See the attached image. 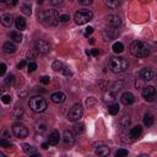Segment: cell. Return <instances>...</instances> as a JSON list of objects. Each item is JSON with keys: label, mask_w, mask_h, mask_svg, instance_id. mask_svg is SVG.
Wrapping results in <instances>:
<instances>
[{"label": "cell", "mask_w": 157, "mask_h": 157, "mask_svg": "<svg viewBox=\"0 0 157 157\" xmlns=\"http://www.w3.org/2000/svg\"><path fill=\"white\" fill-rule=\"evenodd\" d=\"M39 21L47 27H54L59 23V15L56 10H44L38 13Z\"/></svg>", "instance_id": "1"}, {"label": "cell", "mask_w": 157, "mask_h": 157, "mask_svg": "<svg viewBox=\"0 0 157 157\" xmlns=\"http://www.w3.org/2000/svg\"><path fill=\"white\" fill-rule=\"evenodd\" d=\"M130 53L136 58H146L150 55V48L142 40H134L130 44Z\"/></svg>", "instance_id": "2"}, {"label": "cell", "mask_w": 157, "mask_h": 157, "mask_svg": "<svg viewBox=\"0 0 157 157\" xmlns=\"http://www.w3.org/2000/svg\"><path fill=\"white\" fill-rule=\"evenodd\" d=\"M129 66V63L125 58H121V56H113L110 58L109 60V69L115 72V74H119V72H124Z\"/></svg>", "instance_id": "3"}, {"label": "cell", "mask_w": 157, "mask_h": 157, "mask_svg": "<svg viewBox=\"0 0 157 157\" xmlns=\"http://www.w3.org/2000/svg\"><path fill=\"white\" fill-rule=\"evenodd\" d=\"M28 105L33 112L42 113V112H44L47 109V101L44 98H42L40 96H34V97H32L29 99Z\"/></svg>", "instance_id": "4"}, {"label": "cell", "mask_w": 157, "mask_h": 157, "mask_svg": "<svg viewBox=\"0 0 157 157\" xmlns=\"http://www.w3.org/2000/svg\"><path fill=\"white\" fill-rule=\"evenodd\" d=\"M93 17V13L91 10H86V9H82V10H78L75 16H74V20L77 25H85L87 23L88 21H91Z\"/></svg>", "instance_id": "5"}, {"label": "cell", "mask_w": 157, "mask_h": 157, "mask_svg": "<svg viewBox=\"0 0 157 157\" xmlns=\"http://www.w3.org/2000/svg\"><path fill=\"white\" fill-rule=\"evenodd\" d=\"M82 113H83L82 105H81L80 103H75V104L71 107V109L69 110V113H67V119H69L70 121H72V123L78 121L80 118L82 117Z\"/></svg>", "instance_id": "6"}, {"label": "cell", "mask_w": 157, "mask_h": 157, "mask_svg": "<svg viewBox=\"0 0 157 157\" xmlns=\"http://www.w3.org/2000/svg\"><path fill=\"white\" fill-rule=\"evenodd\" d=\"M12 132H13V135H15L16 137H18V139H25V137H27V135H28V129H27L23 124L16 123V124H13V126H12Z\"/></svg>", "instance_id": "7"}, {"label": "cell", "mask_w": 157, "mask_h": 157, "mask_svg": "<svg viewBox=\"0 0 157 157\" xmlns=\"http://www.w3.org/2000/svg\"><path fill=\"white\" fill-rule=\"evenodd\" d=\"M52 67H53V70L54 71H58V72H61V74H64L65 76H70L71 75V71H70V69L63 63V61H59V60H55L54 63H53V65H52Z\"/></svg>", "instance_id": "8"}, {"label": "cell", "mask_w": 157, "mask_h": 157, "mask_svg": "<svg viewBox=\"0 0 157 157\" xmlns=\"http://www.w3.org/2000/svg\"><path fill=\"white\" fill-rule=\"evenodd\" d=\"M34 49L40 53V54H47L49 50H50V45L47 40L44 39H38L36 43H34Z\"/></svg>", "instance_id": "9"}, {"label": "cell", "mask_w": 157, "mask_h": 157, "mask_svg": "<svg viewBox=\"0 0 157 157\" xmlns=\"http://www.w3.org/2000/svg\"><path fill=\"white\" fill-rule=\"evenodd\" d=\"M139 78L142 80L144 82H147V81H152L155 78V74L151 69H142L141 71H139L137 74Z\"/></svg>", "instance_id": "10"}, {"label": "cell", "mask_w": 157, "mask_h": 157, "mask_svg": "<svg viewBox=\"0 0 157 157\" xmlns=\"http://www.w3.org/2000/svg\"><path fill=\"white\" fill-rule=\"evenodd\" d=\"M155 94H156V90H155L153 86H145V87H142V97L146 101L151 102L153 99Z\"/></svg>", "instance_id": "11"}, {"label": "cell", "mask_w": 157, "mask_h": 157, "mask_svg": "<svg viewBox=\"0 0 157 157\" xmlns=\"http://www.w3.org/2000/svg\"><path fill=\"white\" fill-rule=\"evenodd\" d=\"M120 101H121L123 104L130 105V104H132V103L135 102V97H134V94H132L131 92H124V93L120 96Z\"/></svg>", "instance_id": "12"}, {"label": "cell", "mask_w": 157, "mask_h": 157, "mask_svg": "<svg viewBox=\"0 0 157 157\" xmlns=\"http://www.w3.org/2000/svg\"><path fill=\"white\" fill-rule=\"evenodd\" d=\"M63 141H64L65 145L72 146L75 144V135L70 130H65L64 134H63Z\"/></svg>", "instance_id": "13"}, {"label": "cell", "mask_w": 157, "mask_h": 157, "mask_svg": "<svg viewBox=\"0 0 157 157\" xmlns=\"http://www.w3.org/2000/svg\"><path fill=\"white\" fill-rule=\"evenodd\" d=\"M94 152H96V155H98V156H108V155L110 153V148H109L107 145L98 144V145H96Z\"/></svg>", "instance_id": "14"}, {"label": "cell", "mask_w": 157, "mask_h": 157, "mask_svg": "<svg viewBox=\"0 0 157 157\" xmlns=\"http://www.w3.org/2000/svg\"><path fill=\"white\" fill-rule=\"evenodd\" d=\"M50 99H52L54 103H63V102H65V99H66V94H65L64 92H61V91H56V92L52 93Z\"/></svg>", "instance_id": "15"}, {"label": "cell", "mask_w": 157, "mask_h": 157, "mask_svg": "<svg viewBox=\"0 0 157 157\" xmlns=\"http://www.w3.org/2000/svg\"><path fill=\"white\" fill-rule=\"evenodd\" d=\"M107 25L108 26H110V27H118L120 23H121V20H120V17L118 16V15H109L108 17H107Z\"/></svg>", "instance_id": "16"}, {"label": "cell", "mask_w": 157, "mask_h": 157, "mask_svg": "<svg viewBox=\"0 0 157 157\" xmlns=\"http://www.w3.org/2000/svg\"><path fill=\"white\" fill-rule=\"evenodd\" d=\"M16 49L17 48H16V45H15L13 42H5L4 45H2V50L6 54H13L16 52Z\"/></svg>", "instance_id": "17"}, {"label": "cell", "mask_w": 157, "mask_h": 157, "mask_svg": "<svg viewBox=\"0 0 157 157\" xmlns=\"http://www.w3.org/2000/svg\"><path fill=\"white\" fill-rule=\"evenodd\" d=\"M141 132H142V126L141 125H136V126H134V128L130 129L129 136L131 137V140H135V139H137L141 135Z\"/></svg>", "instance_id": "18"}, {"label": "cell", "mask_w": 157, "mask_h": 157, "mask_svg": "<svg viewBox=\"0 0 157 157\" xmlns=\"http://www.w3.org/2000/svg\"><path fill=\"white\" fill-rule=\"evenodd\" d=\"M59 141H60V134H59V131H52L49 134V137H48L49 145H56Z\"/></svg>", "instance_id": "19"}, {"label": "cell", "mask_w": 157, "mask_h": 157, "mask_svg": "<svg viewBox=\"0 0 157 157\" xmlns=\"http://www.w3.org/2000/svg\"><path fill=\"white\" fill-rule=\"evenodd\" d=\"M0 22L4 27H10L12 25V15L11 13H5L1 16L0 18Z\"/></svg>", "instance_id": "20"}, {"label": "cell", "mask_w": 157, "mask_h": 157, "mask_svg": "<svg viewBox=\"0 0 157 157\" xmlns=\"http://www.w3.org/2000/svg\"><path fill=\"white\" fill-rule=\"evenodd\" d=\"M22 148H23V151L27 153V155H29V156H39V153L37 152V150L33 147V146H31L29 144H23L22 145Z\"/></svg>", "instance_id": "21"}, {"label": "cell", "mask_w": 157, "mask_h": 157, "mask_svg": "<svg viewBox=\"0 0 157 157\" xmlns=\"http://www.w3.org/2000/svg\"><path fill=\"white\" fill-rule=\"evenodd\" d=\"M15 26H16L17 29L23 31L26 28V18L22 17V16H17L16 20H15Z\"/></svg>", "instance_id": "22"}, {"label": "cell", "mask_w": 157, "mask_h": 157, "mask_svg": "<svg viewBox=\"0 0 157 157\" xmlns=\"http://www.w3.org/2000/svg\"><path fill=\"white\" fill-rule=\"evenodd\" d=\"M114 29H115V27H112V28H107V29L103 32V36H104L105 40H110V39H113V38L117 37L118 33H117Z\"/></svg>", "instance_id": "23"}, {"label": "cell", "mask_w": 157, "mask_h": 157, "mask_svg": "<svg viewBox=\"0 0 157 157\" xmlns=\"http://www.w3.org/2000/svg\"><path fill=\"white\" fill-rule=\"evenodd\" d=\"M23 115V108L21 105H16L12 110V118L13 119H21Z\"/></svg>", "instance_id": "24"}, {"label": "cell", "mask_w": 157, "mask_h": 157, "mask_svg": "<svg viewBox=\"0 0 157 157\" xmlns=\"http://www.w3.org/2000/svg\"><path fill=\"white\" fill-rule=\"evenodd\" d=\"M10 38H11V40L13 43H21L22 42V34L20 32H17V31H12L10 33Z\"/></svg>", "instance_id": "25"}, {"label": "cell", "mask_w": 157, "mask_h": 157, "mask_svg": "<svg viewBox=\"0 0 157 157\" xmlns=\"http://www.w3.org/2000/svg\"><path fill=\"white\" fill-rule=\"evenodd\" d=\"M105 4L109 9L114 10V9H118L120 6V0H105Z\"/></svg>", "instance_id": "26"}, {"label": "cell", "mask_w": 157, "mask_h": 157, "mask_svg": "<svg viewBox=\"0 0 157 157\" xmlns=\"http://www.w3.org/2000/svg\"><path fill=\"white\" fill-rule=\"evenodd\" d=\"M119 123H120V125H121L123 128H128V126L130 125V117L126 115V114H123V117L120 118Z\"/></svg>", "instance_id": "27"}, {"label": "cell", "mask_w": 157, "mask_h": 157, "mask_svg": "<svg viewBox=\"0 0 157 157\" xmlns=\"http://www.w3.org/2000/svg\"><path fill=\"white\" fill-rule=\"evenodd\" d=\"M108 112H109L112 115L118 114V112H119V104H118V103H112V104H109V105H108Z\"/></svg>", "instance_id": "28"}, {"label": "cell", "mask_w": 157, "mask_h": 157, "mask_svg": "<svg viewBox=\"0 0 157 157\" xmlns=\"http://www.w3.org/2000/svg\"><path fill=\"white\" fill-rule=\"evenodd\" d=\"M153 115L152 114H150V113H147V114H145V117H144V124L146 125V126H151L152 124H153Z\"/></svg>", "instance_id": "29"}, {"label": "cell", "mask_w": 157, "mask_h": 157, "mask_svg": "<svg viewBox=\"0 0 157 157\" xmlns=\"http://www.w3.org/2000/svg\"><path fill=\"white\" fill-rule=\"evenodd\" d=\"M123 50H124V44H123L121 42H115V43L113 44V52H114V53L119 54V53H121Z\"/></svg>", "instance_id": "30"}, {"label": "cell", "mask_w": 157, "mask_h": 157, "mask_svg": "<svg viewBox=\"0 0 157 157\" xmlns=\"http://www.w3.org/2000/svg\"><path fill=\"white\" fill-rule=\"evenodd\" d=\"M21 11H22L25 15L29 16L31 12H32V7H31V5H28V4H22V5H21Z\"/></svg>", "instance_id": "31"}, {"label": "cell", "mask_w": 157, "mask_h": 157, "mask_svg": "<svg viewBox=\"0 0 157 157\" xmlns=\"http://www.w3.org/2000/svg\"><path fill=\"white\" fill-rule=\"evenodd\" d=\"M74 130H75L76 134H81V132L85 130V125H83V123H77V121H75Z\"/></svg>", "instance_id": "32"}, {"label": "cell", "mask_w": 157, "mask_h": 157, "mask_svg": "<svg viewBox=\"0 0 157 157\" xmlns=\"http://www.w3.org/2000/svg\"><path fill=\"white\" fill-rule=\"evenodd\" d=\"M13 80H15V76L13 75H9L4 81V87H10L13 83Z\"/></svg>", "instance_id": "33"}, {"label": "cell", "mask_w": 157, "mask_h": 157, "mask_svg": "<svg viewBox=\"0 0 157 157\" xmlns=\"http://www.w3.org/2000/svg\"><path fill=\"white\" fill-rule=\"evenodd\" d=\"M37 64L34 63V61H29L28 64H27V69H28V71L29 72H33V71H36L37 70Z\"/></svg>", "instance_id": "34"}, {"label": "cell", "mask_w": 157, "mask_h": 157, "mask_svg": "<svg viewBox=\"0 0 157 157\" xmlns=\"http://www.w3.org/2000/svg\"><path fill=\"white\" fill-rule=\"evenodd\" d=\"M0 146L5 147V148H10V147H12V144L10 141H7L6 139H2V140H0Z\"/></svg>", "instance_id": "35"}, {"label": "cell", "mask_w": 157, "mask_h": 157, "mask_svg": "<svg viewBox=\"0 0 157 157\" xmlns=\"http://www.w3.org/2000/svg\"><path fill=\"white\" fill-rule=\"evenodd\" d=\"M86 54L88 55V56H97L98 54H99V49H87L86 50Z\"/></svg>", "instance_id": "36"}, {"label": "cell", "mask_w": 157, "mask_h": 157, "mask_svg": "<svg viewBox=\"0 0 157 157\" xmlns=\"http://www.w3.org/2000/svg\"><path fill=\"white\" fill-rule=\"evenodd\" d=\"M37 54H38V52H37L36 49H32V50H29V52L27 53V58H28V59H36Z\"/></svg>", "instance_id": "37"}, {"label": "cell", "mask_w": 157, "mask_h": 157, "mask_svg": "<svg viewBox=\"0 0 157 157\" xmlns=\"http://www.w3.org/2000/svg\"><path fill=\"white\" fill-rule=\"evenodd\" d=\"M0 2H4V4H6L7 6H15L16 4H17V0H0Z\"/></svg>", "instance_id": "38"}, {"label": "cell", "mask_w": 157, "mask_h": 157, "mask_svg": "<svg viewBox=\"0 0 157 157\" xmlns=\"http://www.w3.org/2000/svg\"><path fill=\"white\" fill-rule=\"evenodd\" d=\"M1 101L5 103V104H9L11 102V96L10 94H2L1 96Z\"/></svg>", "instance_id": "39"}, {"label": "cell", "mask_w": 157, "mask_h": 157, "mask_svg": "<svg viewBox=\"0 0 157 157\" xmlns=\"http://www.w3.org/2000/svg\"><path fill=\"white\" fill-rule=\"evenodd\" d=\"M129 152H128V150H125V148H120V150H118L117 151V153H115V156L117 157H120V156H126Z\"/></svg>", "instance_id": "40"}, {"label": "cell", "mask_w": 157, "mask_h": 157, "mask_svg": "<svg viewBox=\"0 0 157 157\" xmlns=\"http://www.w3.org/2000/svg\"><path fill=\"white\" fill-rule=\"evenodd\" d=\"M69 20H70V17H69L67 13H63V15L59 16V21H60V22H67Z\"/></svg>", "instance_id": "41"}, {"label": "cell", "mask_w": 157, "mask_h": 157, "mask_svg": "<svg viewBox=\"0 0 157 157\" xmlns=\"http://www.w3.org/2000/svg\"><path fill=\"white\" fill-rule=\"evenodd\" d=\"M40 82H42L43 85H48V83L50 82V77H48V76H42V77H40Z\"/></svg>", "instance_id": "42"}, {"label": "cell", "mask_w": 157, "mask_h": 157, "mask_svg": "<svg viewBox=\"0 0 157 157\" xmlns=\"http://www.w3.org/2000/svg\"><path fill=\"white\" fill-rule=\"evenodd\" d=\"M92 32H93V28H92V27H87L86 31H85V33H83V36H85V37H88V36L92 34Z\"/></svg>", "instance_id": "43"}, {"label": "cell", "mask_w": 157, "mask_h": 157, "mask_svg": "<svg viewBox=\"0 0 157 157\" xmlns=\"http://www.w3.org/2000/svg\"><path fill=\"white\" fill-rule=\"evenodd\" d=\"M114 97H115V94L114 93H110V92H108L107 94H105V101H113L114 99Z\"/></svg>", "instance_id": "44"}, {"label": "cell", "mask_w": 157, "mask_h": 157, "mask_svg": "<svg viewBox=\"0 0 157 157\" xmlns=\"http://www.w3.org/2000/svg\"><path fill=\"white\" fill-rule=\"evenodd\" d=\"M5 72H6V65L4 63H1L0 64V76H2Z\"/></svg>", "instance_id": "45"}, {"label": "cell", "mask_w": 157, "mask_h": 157, "mask_svg": "<svg viewBox=\"0 0 157 157\" xmlns=\"http://www.w3.org/2000/svg\"><path fill=\"white\" fill-rule=\"evenodd\" d=\"M26 65H27V61H26V60H21V61L17 64V69H18V70H20V69H23Z\"/></svg>", "instance_id": "46"}, {"label": "cell", "mask_w": 157, "mask_h": 157, "mask_svg": "<svg viewBox=\"0 0 157 157\" xmlns=\"http://www.w3.org/2000/svg\"><path fill=\"white\" fill-rule=\"evenodd\" d=\"M78 2H80L81 5H90V4L93 2V0H78Z\"/></svg>", "instance_id": "47"}, {"label": "cell", "mask_w": 157, "mask_h": 157, "mask_svg": "<svg viewBox=\"0 0 157 157\" xmlns=\"http://www.w3.org/2000/svg\"><path fill=\"white\" fill-rule=\"evenodd\" d=\"M61 2H63V0H50V4H52V5H54V6L60 5Z\"/></svg>", "instance_id": "48"}, {"label": "cell", "mask_w": 157, "mask_h": 157, "mask_svg": "<svg viewBox=\"0 0 157 157\" xmlns=\"http://www.w3.org/2000/svg\"><path fill=\"white\" fill-rule=\"evenodd\" d=\"M42 147H43L44 150H47V148L49 147V142H43V144H42Z\"/></svg>", "instance_id": "49"}, {"label": "cell", "mask_w": 157, "mask_h": 157, "mask_svg": "<svg viewBox=\"0 0 157 157\" xmlns=\"http://www.w3.org/2000/svg\"><path fill=\"white\" fill-rule=\"evenodd\" d=\"M4 86H0V98H1V96H2V93H4Z\"/></svg>", "instance_id": "50"}, {"label": "cell", "mask_w": 157, "mask_h": 157, "mask_svg": "<svg viewBox=\"0 0 157 157\" xmlns=\"http://www.w3.org/2000/svg\"><path fill=\"white\" fill-rule=\"evenodd\" d=\"M4 136H5V137H7V136H9V132H7V131H5V132H4Z\"/></svg>", "instance_id": "51"}, {"label": "cell", "mask_w": 157, "mask_h": 157, "mask_svg": "<svg viewBox=\"0 0 157 157\" xmlns=\"http://www.w3.org/2000/svg\"><path fill=\"white\" fill-rule=\"evenodd\" d=\"M37 2L38 4H43V0H37Z\"/></svg>", "instance_id": "52"}, {"label": "cell", "mask_w": 157, "mask_h": 157, "mask_svg": "<svg viewBox=\"0 0 157 157\" xmlns=\"http://www.w3.org/2000/svg\"><path fill=\"white\" fill-rule=\"evenodd\" d=\"M4 156H5V155H4V153H1V152H0V157H4Z\"/></svg>", "instance_id": "53"}]
</instances>
